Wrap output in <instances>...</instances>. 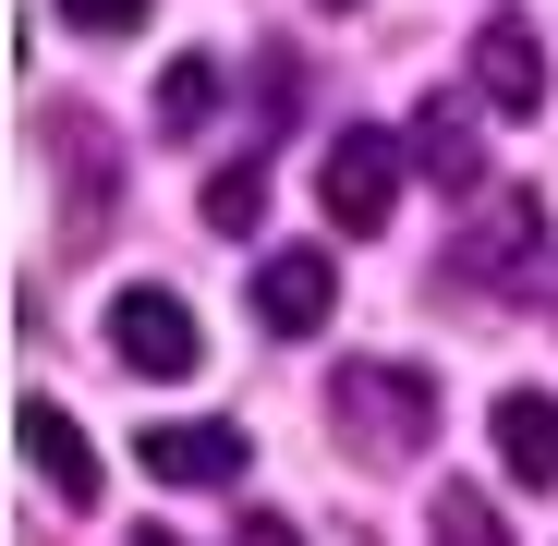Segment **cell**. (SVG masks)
<instances>
[{
    "label": "cell",
    "mask_w": 558,
    "mask_h": 546,
    "mask_svg": "<svg viewBox=\"0 0 558 546\" xmlns=\"http://www.w3.org/2000/svg\"><path fill=\"white\" fill-rule=\"evenodd\" d=\"M134 462H146L158 486H231L255 449H243V425H146V437H134Z\"/></svg>",
    "instance_id": "8992f818"
},
{
    "label": "cell",
    "mask_w": 558,
    "mask_h": 546,
    "mask_svg": "<svg viewBox=\"0 0 558 546\" xmlns=\"http://www.w3.org/2000/svg\"><path fill=\"white\" fill-rule=\"evenodd\" d=\"M425 522H437V546H510V522H498L474 486H437V498H425Z\"/></svg>",
    "instance_id": "4fadbf2b"
},
{
    "label": "cell",
    "mask_w": 558,
    "mask_h": 546,
    "mask_svg": "<svg viewBox=\"0 0 558 546\" xmlns=\"http://www.w3.org/2000/svg\"><path fill=\"white\" fill-rule=\"evenodd\" d=\"M134 546H182V534H158V522H146V534H134Z\"/></svg>",
    "instance_id": "2e32d148"
},
{
    "label": "cell",
    "mask_w": 558,
    "mask_h": 546,
    "mask_svg": "<svg viewBox=\"0 0 558 546\" xmlns=\"http://www.w3.org/2000/svg\"><path fill=\"white\" fill-rule=\"evenodd\" d=\"M486 437H498V474L510 486H558V401L546 389H498Z\"/></svg>",
    "instance_id": "ba28073f"
},
{
    "label": "cell",
    "mask_w": 558,
    "mask_h": 546,
    "mask_svg": "<svg viewBox=\"0 0 558 546\" xmlns=\"http://www.w3.org/2000/svg\"><path fill=\"white\" fill-rule=\"evenodd\" d=\"M328 425L364 449V462H413V449L437 437V377L425 364H389V352H364L328 377Z\"/></svg>",
    "instance_id": "6da1fadb"
},
{
    "label": "cell",
    "mask_w": 558,
    "mask_h": 546,
    "mask_svg": "<svg viewBox=\"0 0 558 546\" xmlns=\"http://www.w3.org/2000/svg\"><path fill=\"white\" fill-rule=\"evenodd\" d=\"M413 170L449 182V195H474V182H486V158H474V110H461V98H425V110H413Z\"/></svg>",
    "instance_id": "30bf717a"
},
{
    "label": "cell",
    "mask_w": 558,
    "mask_h": 546,
    "mask_svg": "<svg viewBox=\"0 0 558 546\" xmlns=\"http://www.w3.org/2000/svg\"><path fill=\"white\" fill-rule=\"evenodd\" d=\"M61 13H73L85 37H134V25H146V0H61Z\"/></svg>",
    "instance_id": "5bb4252c"
},
{
    "label": "cell",
    "mask_w": 558,
    "mask_h": 546,
    "mask_svg": "<svg viewBox=\"0 0 558 546\" xmlns=\"http://www.w3.org/2000/svg\"><path fill=\"white\" fill-rule=\"evenodd\" d=\"M316 13H352V0H316Z\"/></svg>",
    "instance_id": "e0dca14e"
},
{
    "label": "cell",
    "mask_w": 558,
    "mask_h": 546,
    "mask_svg": "<svg viewBox=\"0 0 558 546\" xmlns=\"http://www.w3.org/2000/svg\"><path fill=\"white\" fill-rule=\"evenodd\" d=\"M110 364H122V377H195V364H207L195 304H182V292H122L110 304Z\"/></svg>",
    "instance_id": "3957f363"
},
{
    "label": "cell",
    "mask_w": 558,
    "mask_h": 546,
    "mask_svg": "<svg viewBox=\"0 0 558 546\" xmlns=\"http://www.w3.org/2000/svg\"><path fill=\"white\" fill-rule=\"evenodd\" d=\"M255 219H267V170H255V158L207 170V231H255Z\"/></svg>",
    "instance_id": "7c38bea8"
},
{
    "label": "cell",
    "mask_w": 558,
    "mask_h": 546,
    "mask_svg": "<svg viewBox=\"0 0 558 546\" xmlns=\"http://www.w3.org/2000/svg\"><path fill=\"white\" fill-rule=\"evenodd\" d=\"M328 304H340V267H328V255H267V267H255V316H267L279 340L328 328Z\"/></svg>",
    "instance_id": "9c48e42d"
},
{
    "label": "cell",
    "mask_w": 558,
    "mask_h": 546,
    "mask_svg": "<svg viewBox=\"0 0 558 546\" xmlns=\"http://www.w3.org/2000/svg\"><path fill=\"white\" fill-rule=\"evenodd\" d=\"M449 255H461V280H474V292H522L534 255H546V207H534V195H486L474 231H461Z\"/></svg>",
    "instance_id": "277c9868"
},
{
    "label": "cell",
    "mask_w": 558,
    "mask_h": 546,
    "mask_svg": "<svg viewBox=\"0 0 558 546\" xmlns=\"http://www.w3.org/2000/svg\"><path fill=\"white\" fill-rule=\"evenodd\" d=\"M401 170H413V134H377V122L328 134V158H316V207H328V231H389Z\"/></svg>",
    "instance_id": "7a4b0ae2"
},
{
    "label": "cell",
    "mask_w": 558,
    "mask_h": 546,
    "mask_svg": "<svg viewBox=\"0 0 558 546\" xmlns=\"http://www.w3.org/2000/svg\"><path fill=\"white\" fill-rule=\"evenodd\" d=\"M13 449L49 474L61 510H98V449H85V425H73L61 401H25V413H13Z\"/></svg>",
    "instance_id": "5b68a950"
},
{
    "label": "cell",
    "mask_w": 558,
    "mask_h": 546,
    "mask_svg": "<svg viewBox=\"0 0 558 546\" xmlns=\"http://www.w3.org/2000/svg\"><path fill=\"white\" fill-rule=\"evenodd\" d=\"M231 546H304V534H292V522H279V510H255V522H243Z\"/></svg>",
    "instance_id": "9a60e30c"
},
{
    "label": "cell",
    "mask_w": 558,
    "mask_h": 546,
    "mask_svg": "<svg viewBox=\"0 0 558 546\" xmlns=\"http://www.w3.org/2000/svg\"><path fill=\"white\" fill-rule=\"evenodd\" d=\"M474 98H486V110H522V122L546 110V49H534L522 13H498V25L474 37Z\"/></svg>",
    "instance_id": "52a82bcc"
},
{
    "label": "cell",
    "mask_w": 558,
    "mask_h": 546,
    "mask_svg": "<svg viewBox=\"0 0 558 546\" xmlns=\"http://www.w3.org/2000/svg\"><path fill=\"white\" fill-rule=\"evenodd\" d=\"M207 110H219V61H207V49H182V61L158 73V134H195Z\"/></svg>",
    "instance_id": "8fae6325"
}]
</instances>
